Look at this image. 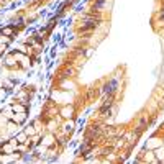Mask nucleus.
Returning <instances> with one entry per match:
<instances>
[{
  "label": "nucleus",
  "mask_w": 164,
  "mask_h": 164,
  "mask_svg": "<svg viewBox=\"0 0 164 164\" xmlns=\"http://www.w3.org/2000/svg\"><path fill=\"white\" fill-rule=\"evenodd\" d=\"M97 26V21H87L82 28H80V31H87V30H94Z\"/></svg>",
  "instance_id": "f257e3e1"
}]
</instances>
